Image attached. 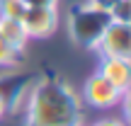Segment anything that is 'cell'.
Masks as SVG:
<instances>
[{"label":"cell","mask_w":131,"mask_h":126,"mask_svg":"<svg viewBox=\"0 0 131 126\" xmlns=\"http://www.w3.org/2000/svg\"><path fill=\"white\" fill-rule=\"evenodd\" d=\"M131 0H117L114 3V7L109 10L112 12V19H117V22H129L131 24Z\"/></svg>","instance_id":"obj_11"},{"label":"cell","mask_w":131,"mask_h":126,"mask_svg":"<svg viewBox=\"0 0 131 126\" xmlns=\"http://www.w3.org/2000/svg\"><path fill=\"white\" fill-rule=\"evenodd\" d=\"M34 80H37V75L29 70H12V73L0 75V99L10 107V114L17 109V104L22 102L24 92L32 87Z\"/></svg>","instance_id":"obj_5"},{"label":"cell","mask_w":131,"mask_h":126,"mask_svg":"<svg viewBox=\"0 0 131 126\" xmlns=\"http://www.w3.org/2000/svg\"><path fill=\"white\" fill-rule=\"evenodd\" d=\"M90 3H92V5H97V7H104V10H112L117 0H90Z\"/></svg>","instance_id":"obj_14"},{"label":"cell","mask_w":131,"mask_h":126,"mask_svg":"<svg viewBox=\"0 0 131 126\" xmlns=\"http://www.w3.org/2000/svg\"><path fill=\"white\" fill-rule=\"evenodd\" d=\"M95 51L102 58H131V24L112 19L100 37Z\"/></svg>","instance_id":"obj_3"},{"label":"cell","mask_w":131,"mask_h":126,"mask_svg":"<svg viewBox=\"0 0 131 126\" xmlns=\"http://www.w3.org/2000/svg\"><path fill=\"white\" fill-rule=\"evenodd\" d=\"M124 95L119 87H114L107 78H102L100 73L90 75L85 80V87H83V102L92 109H112L117 107L119 102L124 99Z\"/></svg>","instance_id":"obj_4"},{"label":"cell","mask_w":131,"mask_h":126,"mask_svg":"<svg viewBox=\"0 0 131 126\" xmlns=\"http://www.w3.org/2000/svg\"><path fill=\"white\" fill-rule=\"evenodd\" d=\"M7 114H10V107H7V104L3 102V99H0V121H3V119L7 117Z\"/></svg>","instance_id":"obj_15"},{"label":"cell","mask_w":131,"mask_h":126,"mask_svg":"<svg viewBox=\"0 0 131 126\" xmlns=\"http://www.w3.org/2000/svg\"><path fill=\"white\" fill-rule=\"evenodd\" d=\"M92 126H126L122 121V119H100L97 124H92Z\"/></svg>","instance_id":"obj_13"},{"label":"cell","mask_w":131,"mask_h":126,"mask_svg":"<svg viewBox=\"0 0 131 126\" xmlns=\"http://www.w3.org/2000/svg\"><path fill=\"white\" fill-rule=\"evenodd\" d=\"M24 10H27V3L24 0H0V17L22 19Z\"/></svg>","instance_id":"obj_10"},{"label":"cell","mask_w":131,"mask_h":126,"mask_svg":"<svg viewBox=\"0 0 131 126\" xmlns=\"http://www.w3.org/2000/svg\"><path fill=\"white\" fill-rule=\"evenodd\" d=\"M0 34H3L12 46L22 49V51H24V46H27V41H29V34H27V29H24L22 19H15V17H0Z\"/></svg>","instance_id":"obj_8"},{"label":"cell","mask_w":131,"mask_h":126,"mask_svg":"<svg viewBox=\"0 0 131 126\" xmlns=\"http://www.w3.org/2000/svg\"><path fill=\"white\" fill-rule=\"evenodd\" d=\"M83 99L56 70L44 68L41 78L34 80L27 99L24 126H80Z\"/></svg>","instance_id":"obj_1"},{"label":"cell","mask_w":131,"mask_h":126,"mask_svg":"<svg viewBox=\"0 0 131 126\" xmlns=\"http://www.w3.org/2000/svg\"><path fill=\"white\" fill-rule=\"evenodd\" d=\"M102 78H107L114 87H119L122 92H126L131 85V65L129 58H102L100 61V70Z\"/></svg>","instance_id":"obj_7"},{"label":"cell","mask_w":131,"mask_h":126,"mask_svg":"<svg viewBox=\"0 0 131 126\" xmlns=\"http://www.w3.org/2000/svg\"><path fill=\"white\" fill-rule=\"evenodd\" d=\"M112 22V12L97 5H78L68 15V32L78 46L83 49H95L100 37L104 34L107 24Z\"/></svg>","instance_id":"obj_2"},{"label":"cell","mask_w":131,"mask_h":126,"mask_svg":"<svg viewBox=\"0 0 131 126\" xmlns=\"http://www.w3.org/2000/svg\"><path fill=\"white\" fill-rule=\"evenodd\" d=\"M22 24L27 29L29 39L51 37L58 27V12H56V7H29L27 5V10L22 15Z\"/></svg>","instance_id":"obj_6"},{"label":"cell","mask_w":131,"mask_h":126,"mask_svg":"<svg viewBox=\"0 0 131 126\" xmlns=\"http://www.w3.org/2000/svg\"><path fill=\"white\" fill-rule=\"evenodd\" d=\"M24 63V51L7 41V39L0 34V65H7V68H17Z\"/></svg>","instance_id":"obj_9"},{"label":"cell","mask_w":131,"mask_h":126,"mask_svg":"<svg viewBox=\"0 0 131 126\" xmlns=\"http://www.w3.org/2000/svg\"><path fill=\"white\" fill-rule=\"evenodd\" d=\"M29 7H56L58 0H24Z\"/></svg>","instance_id":"obj_12"}]
</instances>
